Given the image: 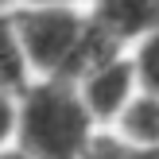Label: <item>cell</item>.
<instances>
[{
  "mask_svg": "<svg viewBox=\"0 0 159 159\" xmlns=\"http://www.w3.org/2000/svg\"><path fill=\"white\" fill-rule=\"evenodd\" d=\"M140 78L148 82L152 93H159V35H152L140 51Z\"/></svg>",
  "mask_w": 159,
  "mask_h": 159,
  "instance_id": "cell-7",
  "label": "cell"
},
{
  "mask_svg": "<svg viewBox=\"0 0 159 159\" xmlns=\"http://www.w3.org/2000/svg\"><path fill=\"white\" fill-rule=\"evenodd\" d=\"M0 159H35V155H0Z\"/></svg>",
  "mask_w": 159,
  "mask_h": 159,
  "instance_id": "cell-10",
  "label": "cell"
},
{
  "mask_svg": "<svg viewBox=\"0 0 159 159\" xmlns=\"http://www.w3.org/2000/svg\"><path fill=\"white\" fill-rule=\"evenodd\" d=\"M47 4H51V0H47Z\"/></svg>",
  "mask_w": 159,
  "mask_h": 159,
  "instance_id": "cell-11",
  "label": "cell"
},
{
  "mask_svg": "<svg viewBox=\"0 0 159 159\" xmlns=\"http://www.w3.org/2000/svg\"><path fill=\"white\" fill-rule=\"evenodd\" d=\"M128 89H132V70L124 66V62H116V58L101 62V66L89 70V78H85V101H89V109L101 113V116H113L116 109L128 101Z\"/></svg>",
  "mask_w": 159,
  "mask_h": 159,
  "instance_id": "cell-3",
  "label": "cell"
},
{
  "mask_svg": "<svg viewBox=\"0 0 159 159\" xmlns=\"http://www.w3.org/2000/svg\"><path fill=\"white\" fill-rule=\"evenodd\" d=\"M16 27H20V39H23V54L35 66L74 74V62L82 54L89 23H82L66 8H39V12H23Z\"/></svg>",
  "mask_w": 159,
  "mask_h": 159,
  "instance_id": "cell-2",
  "label": "cell"
},
{
  "mask_svg": "<svg viewBox=\"0 0 159 159\" xmlns=\"http://www.w3.org/2000/svg\"><path fill=\"white\" fill-rule=\"evenodd\" d=\"M124 136L136 140L140 148H152L159 144V93H148V97L132 101L124 109Z\"/></svg>",
  "mask_w": 159,
  "mask_h": 159,
  "instance_id": "cell-5",
  "label": "cell"
},
{
  "mask_svg": "<svg viewBox=\"0 0 159 159\" xmlns=\"http://www.w3.org/2000/svg\"><path fill=\"white\" fill-rule=\"evenodd\" d=\"M85 109L66 85L51 82L27 93L20 116L23 148L35 159H78L85 152Z\"/></svg>",
  "mask_w": 159,
  "mask_h": 159,
  "instance_id": "cell-1",
  "label": "cell"
},
{
  "mask_svg": "<svg viewBox=\"0 0 159 159\" xmlns=\"http://www.w3.org/2000/svg\"><path fill=\"white\" fill-rule=\"evenodd\" d=\"M97 23L113 39L140 35V31H148V27L159 23V0H101Z\"/></svg>",
  "mask_w": 159,
  "mask_h": 159,
  "instance_id": "cell-4",
  "label": "cell"
},
{
  "mask_svg": "<svg viewBox=\"0 0 159 159\" xmlns=\"http://www.w3.org/2000/svg\"><path fill=\"white\" fill-rule=\"evenodd\" d=\"M124 159H159V144L140 148V152H132V148H128V155H124Z\"/></svg>",
  "mask_w": 159,
  "mask_h": 159,
  "instance_id": "cell-9",
  "label": "cell"
},
{
  "mask_svg": "<svg viewBox=\"0 0 159 159\" xmlns=\"http://www.w3.org/2000/svg\"><path fill=\"white\" fill-rule=\"evenodd\" d=\"M12 120H16V116H12V105H8V97L0 93V140L12 132Z\"/></svg>",
  "mask_w": 159,
  "mask_h": 159,
  "instance_id": "cell-8",
  "label": "cell"
},
{
  "mask_svg": "<svg viewBox=\"0 0 159 159\" xmlns=\"http://www.w3.org/2000/svg\"><path fill=\"white\" fill-rule=\"evenodd\" d=\"M23 78V51L16 39L12 23L0 20V85H16Z\"/></svg>",
  "mask_w": 159,
  "mask_h": 159,
  "instance_id": "cell-6",
  "label": "cell"
},
{
  "mask_svg": "<svg viewBox=\"0 0 159 159\" xmlns=\"http://www.w3.org/2000/svg\"><path fill=\"white\" fill-rule=\"evenodd\" d=\"M0 4H4V0H0Z\"/></svg>",
  "mask_w": 159,
  "mask_h": 159,
  "instance_id": "cell-12",
  "label": "cell"
}]
</instances>
